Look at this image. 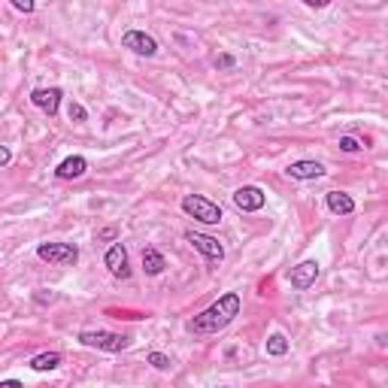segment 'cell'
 <instances>
[{"mask_svg": "<svg viewBox=\"0 0 388 388\" xmlns=\"http://www.w3.org/2000/svg\"><path fill=\"white\" fill-rule=\"evenodd\" d=\"M76 340L88 349H101V352H121L128 349V337L125 334H112V331H79Z\"/></svg>", "mask_w": 388, "mask_h": 388, "instance_id": "cell-3", "label": "cell"}, {"mask_svg": "<svg viewBox=\"0 0 388 388\" xmlns=\"http://www.w3.org/2000/svg\"><path fill=\"white\" fill-rule=\"evenodd\" d=\"M164 267H167V261H164V255L158 249H143V270L149 276H161Z\"/></svg>", "mask_w": 388, "mask_h": 388, "instance_id": "cell-15", "label": "cell"}, {"mask_svg": "<svg viewBox=\"0 0 388 388\" xmlns=\"http://www.w3.org/2000/svg\"><path fill=\"white\" fill-rule=\"evenodd\" d=\"M70 121H85L88 119V110H85V106H82V103H70Z\"/></svg>", "mask_w": 388, "mask_h": 388, "instance_id": "cell-19", "label": "cell"}, {"mask_svg": "<svg viewBox=\"0 0 388 388\" xmlns=\"http://www.w3.org/2000/svg\"><path fill=\"white\" fill-rule=\"evenodd\" d=\"M185 240L194 246L197 252L203 255L206 261H212V264H219L221 258H225V246H221L216 237H206V234H197V230H185Z\"/></svg>", "mask_w": 388, "mask_h": 388, "instance_id": "cell-6", "label": "cell"}, {"mask_svg": "<svg viewBox=\"0 0 388 388\" xmlns=\"http://www.w3.org/2000/svg\"><path fill=\"white\" fill-rule=\"evenodd\" d=\"M288 179H297V183H310V179H321L325 176V167L319 161H294L288 164Z\"/></svg>", "mask_w": 388, "mask_h": 388, "instance_id": "cell-11", "label": "cell"}, {"mask_svg": "<svg viewBox=\"0 0 388 388\" xmlns=\"http://www.w3.org/2000/svg\"><path fill=\"white\" fill-rule=\"evenodd\" d=\"M183 212L185 216H192L194 221H203V225H219L221 219V206L219 203H212L210 197H203V194H185L183 197Z\"/></svg>", "mask_w": 388, "mask_h": 388, "instance_id": "cell-2", "label": "cell"}, {"mask_svg": "<svg viewBox=\"0 0 388 388\" xmlns=\"http://www.w3.org/2000/svg\"><path fill=\"white\" fill-rule=\"evenodd\" d=\"M85 170H88V161L82 158V155H70V158H64L58 164L55 176L58 179H79V176H85Z\"/></svg>", "mask_w": 388, "mask_h": 388, "instance_id": "cell-12", "label": "cell"}, {"mask_svg": "<svg viewBox=\"0 0 388 388\" xmlns=\"http://www.w3.org/2000/svg\"><path fill=\"white\" fill-rule=\"evenodd\" d=\"M10 161H12V152L3 146V149H0V164H3V167H6V164H10Z\"/></svg>", "mask_w": 388, "mask_h": 388, "instance_id": "cell-24", "label": "cell"}, {"mask_svg": "<svg viewBox=\"0 0 388 388\" xmlns=\"http://www.w3.org/2000/svg\"><path fill=\"white\" fill-rule=\"evenodd\" d=\"M10 3H12L19 12H24V15H31V12L37 10V3H34V0H10Z\"/></svg>", "mask_w": 388, "mask_h": 388, "instance_id": "cell-20", "label": "cell"}, {"mask_svg": "<svg viewBox=\"0 0 388 388\" xmlns=\"http://www.w3.org/2000/svg\"><path fill=\"white\" fill-rule=\"evenodd\" d=\"M0 388H22V382H19V379H3Z\"/></svg>", "mask_w": 388, "mask_h": 388, "instance_id": "cell-25", "label": "cell"}, {"mask_svg": "<svg viewBox=\"0 0 388 388\" xmlns=\"http://www.w3.org/2000/svg\"><path fill=\"white\" fill-rule=\"evenodd\" d=\"M97 240H101V243H115V240H119V228H103V230H97Z\"/></svg>", "mask_w": 388, "mask_h": 388, "instance_id": "cell-18", "label": "cell"}, {"mask_svg": "<svg viewBox=\"0 0 388 388\" xmlns=\"http://www.w3.org/2000/svg\"><path fill=\"white\" fill-rule=\"evenodd\" d=\"M325 203L334 216H352L355 212V201H352V194H346V192H328Z\"/></svg>", "mask_w": 388, "mask_h": 388, "instance_id": "cell-13", "label": "cell"}, {"mask_svg": "<svg viewBox=\"0 0 388 388\" xmlns=\"http://www.w3.org/2000/svg\"><path fill=\"white\" fill-rule=\"evenodd\" d=\"M264 203H267V194L258 185H243L234 192V206L243 212H258V210H264Z\"/></svg>", "mask_w": 388, "mask_h": 388, "instance_id": "cell-7", "label": "cell"}, {"mask_svg": "<svg viewBox=\"0 0 388 388\" xmlns=\"http://www.w3.org/2000/svg\"><path fill=\"white\" fill-rule=\"evenodd\" d=\"M61 88H34L31 92V103L37 110H43L46 115H58V106H61Z\"/></svg>", "mask_w": 388, "mask_h": 388, "instance_id": "cell-10", "label": "cell"}, {"mask_svg": "<svg viewBox=\"0 0 388 388\" xmlns=\"http://www.w3.org/2000/svg\"><path fill=\"white\" fill-rule=\"evenodd\" d=\"M240 294L237 292H228V294H221L212 307H206L203 312H197V316L188 321V331L192 334H219V331H225V328L234 321L237 316H240Z\"/></svg>", "mask_w": 388, "mask_h": 388, "instance_id": "cell-1", "label": "cell"}, {"mask_svg": "<svg viewBox=\"0 0 388 388\" xmlns=\"http://www.w3.org/2000/svg\"><path fill=\"white\" fill-rule=\"evenodd\" d=\"M103 264L110 267V273H112V276H119V279H128V276H130V267H128V249H125L121 243H112L110 249H106Z\"/></svg>", "mask_w": 388, "mask_h": 388, "instance_id": "cell-9", "label": "cell"}, {"mask_svg": "<svg viewBox=\"0 0 388 388\" xmlns=\"http://www.w3.org/2000/svg\"><path fill=\"white\" fill-rule=\"evenodd\" d=\"M234 64H237L234 55H219V58H216V67H219V70H230Z\"/></svg>", "mask_w": 388, "mask_h": 388, "instance_id": "cell-22", "label": "cell"}, {"mask_svg": "<svg viewBox=\"0 0 388 388\" xmlns=\"http://www.w3.org/2000/svg\"><path fill=\"white\" fill-rule=\"evenodd\" d=\"M303 3H307V6H312V10H325V6L331 3V0H303Z\"/></svg>", "mask_w": 388, "mask_h": 388, "instance_id": "cell-23", "label": "cell"}, {"mask_svg": "<svg viewBox=\"0 0 388 388\" xmlns=\"http://www.w3.org/2000/svg\"><path fill=\"white\" fill-rule=\"evenodd\" d=\"M146 361H149L152 367H158V370H167V367L173 364V361H170L164 352H149V355H146Z\"/></svg>", "mask_w": 388, "mask_h": 388, "instance_id": "cell-17", "label": "cell"}, {"mask_svg": "<svg viewBox=\"0 0 388 388\" xmlns=\"http://www.w3.org/2000/svg\"><path fill=\"white\" fill-rule=\"evenodd\" d=\"M121 46L130 49L134 55H143V58L158 55V40H155L152 34H146V31H137V28L121 34Z\"/></svg>", "mask_w": 388, "mask_h": 388, "instance_id": "cell-5", "label": "cell"}, {"mask_svg": "<svg viewBox=\"0 0 388 388\" xmlns=\"http://www.w3.org/2000/svg\"><path fill=\"white\" fill-rule=\"evenodd\" d=\"M37 258L58 264V267H73L79 261V249L73 243H40L37 246Z\"/></svg>", "mask_w": 388, "mask_h": 388, "instance_id": "cell-4", "label": "cell"}, {"mask_svg": "<svg viewBox=\"0 0 388 388\" xmlns=\"http://www.w3.org/2000/svg\"><path fill=\"white\" fill-rule=\"evenodd\" d=\"M319 261H301L297 267H292V273H288V282H292L294 292H307V288L319 279Z\"/></svg>", "mask_w": 388, "mask_h": 388, "instance_id": "cell-8", "label": "cell"}, {"mask_svg": "<svg viewBox=\"0 0 388 388\" xmlns=\"http://www.w3.org/2000/svg\"><path fill=\"white\" fill-rule=\"evenodd\" d=\"M288 352V340L282 334H270L267 337V355H273V358H282Z\"/></svg>", "mask_w": 388, "mask_h": 388, "instance_id": "cell-16", "label": "cell"}, {"mask_svg": "<svg viewBox=\"0 0 388 388\" xmlns=\"http://www.w3.org/2000/svg\"><path fill=\"white\" fill-rule=\"evenodd\" d=\"M379 340V346H382V349H388V334H382V337H376Z\"/></svg>", "mask_w": 388, "mask_h": 388, "instance_id": "cell-26", "label": "cell"}, {"mask_svg": "<svg viewBox=\"0 0 388 388\" xmlns=\"http://www.w3.org/2000/svg\"><path fill=\"white\" fill-rule=\"evenodd\" d=\"M61 352H40L31 358V370H37V373H46V370H58L61 367Z\"/></svg>", "mask_w": 388, "mask_h": 388, "instance_id": "cell-14", "label": "cell"}, {"mask_svg": "<svg viewBox=\"0 0 388 388\" xmlns=\"http://www.w3.org/2000/svg\"><path fill=\"white\" fill-rule=\"evenodd\" d=\"M340 149H343V152H358L361 143L355 137H340Z\"/></svg>", "mask_w": 388, "mask_h": 388, "instance_id": "cell-21", "label": "cell"}]
</instances>
